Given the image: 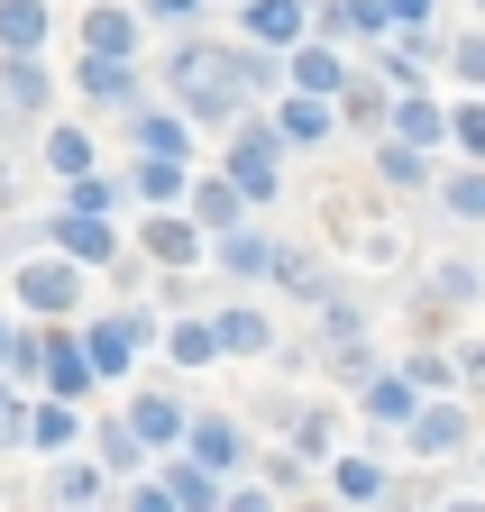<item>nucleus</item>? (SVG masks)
I'll use <instances>...</instances> for the list:
<instances>
[{
	"label": "nucleus",
	"instance_id": "obj_1",
	"mask_svg": "<svg viewBox=\"0 0 485 512\" xmlns=\"http://www.w3.org/2000/svg\"><path fill=\"white\" fill-rule=\"evenodd\" d=\"M174 92H184L193 119H238V101H248V74H238L229 46H184L174 55Z\"/></svg>",
	"mask_w": 485,
	"mask_h": 512
},
{
	"label": "nucleus",
	"instance_id": "obj_2",
	"mask_svg": "<svg viewBox=\"0 0 485 512\" xmlns=\"http://www.w3.org/2000/svg\"><path fill=\"white\" fill-rule=\"evenodd\" d=\"M220 183L248 192V202H275V138H257V128H248V138L229 147V174H220Z\"/></svg>",
	"mask_w": 485,
	"mask_h": 512
},
{
	"label": "nucleus",
	"instance_id": "obj_3",
	"mask_svg": "<svg viewBox=\"0 0 485 512\" xmlns=\"http://www.w3.org/2000/svg\"><path fill=\"white\" fill-rule=\"evenodd\" d=\"M83 46H92L101 64H129V46H138V19H129V10H92V19H83Z\"/></svg>",
	"mask_w": 485,
	"mask_h": 512
},
{
	"label": "nucleus",
	"instance_id": "obj_4",
	"mask_svg": "<svg viewBox=\"0 0 485 512\" xmlns=\"http://www.w3.org/2000/svg\"><path fill=\"white\" fill-rule=\"evenodd\" d=\"M458 439H467V412H458V403L412 412V448H421V458H440V448H458Z\"/></svg>",
	"mask_w": 485,
	"mask_h": 512
},
{
	"label": "nucleus",
	"instance_id": "obj_5",
	"mask_svg": "<svg viewBox=\"0 0 485 512\" xmlns=\"http://www.w3.org/2000/svg\"><path fill=\"white\" fill-rule=\"evenodd\" d=\"M19 293H28L37 311H74V293H83V275H74V266H28V275H19Z\"/></svg>",
	"mask_w": 485,
	"mask_h": 512
},
{
	"label": "nucleus",
	"instance_id": "obj_6",
	"mask_svg": "<svg viewBox=\"0 0 485 512\" xmlns=\"http://www.w3.org/2000/svg\"><path fill=\"white\" fill-rule=\"evenodd\" d=\"M46 384H55V403L92 394V357H83V348H65V339H46Z\"/></svg>",
	"mask_w": 485,
	"mask_h": 512
},
{
	"label": "nucleus",
	"instance_id": "obj_7",
	"mask_svg": "<svg viewBox=\"0 0 485 512\" xmlns=\"http://www.w3.org/2000/svg\"><path fill=\"white\" fill-rule=\"evenodd\" d=\"M129 357H138V320H101L92 330V375H119Z\"/></svg>",
	"mask_w": 485,
	"mask_h": 512
},
{
	"label": "nucleus",
	"instance_id": "obj_8",
	"mask_svg": "<svg viewBox=\"0 0 485 512\" xmlns=\"http://www.w3.org/2000/svg\"><path fill=\"white\" fill-rule=\"evenodd\" d=\"M156 494H165L174 512H211V503H220V485H211V467H174V476H165Z\"/></svg>",
	"mask_w": 485,
	"mask_h": 512
},
{
	"label": "nucleus",
	"instance_id": "obj_9",
	"mask_svg": "<svg viewBox=\"0 0 485 512\" xmlns=\"http://www.w3.org/2000/svg\"><path fill=\"white\" fill-rule=\"evenodd\" d=\"M174 430H184V412H174V403H165V394H147V403H138V412H129V439H138V448H165V439H174Z\"/></svg>",
	"mask_w": 485,
	"mask_h": 512
},
{
	"label": "nucleus",
	"instance_id": "obj_10",
	"mask_svg": "<svg viewBox=\"0 0 485 512\" xmlns=\"http://www.w3.org/2000/svg\"><path fill=\"white\" fill-rule=\"evenodd\" d=\"M37 37H46V10H37V0H0V46L28 55Z\"/></svg>",
	"mask_w": 485,
	"mask_h": 512
},
{
	"label": "nucleus",
	"instance_id": "obj_11",
	"mask_svg": "<svg viewBox=\"0 0 485 512\" xmlns=\"http://www.w3.org/2000/svg\"><path fill=\"white\" fill-rule=\"evenodd\" d=\"M394 128H403V147H412V156H421V147H431V138H449V119H440L431 101H421V92H412V101L394 110Z\"/></svg>",
	"mask_w": 485,
	"mask_h": 512
},
{
	"label": "nucleus",
	"instance_id": "obj_12",
	"mask_svg": "<svg viewBox=\"0 0 485 512\" xmlns=\"http://www.w3.org/2000/svg\"><path fill=\"white\" fill-rule=\"evenodd\" d=\"M248 28H257L266 46H284V37H302V0H257V10H248Z\"/></svg>",
	"mask_w": 485,
	"mask_h": 512
},
{
	"label": "nucleus",
	"instance_id": "obj_13",
	"mask_svg": "<svg viewBox=\"0 0 485 512\" xmlns=\"http://www.w3.org/2000/svg\"><path fill=\"white\" fill-rule=\"evenodd\" d=\"M55 503H65V512H92L101 503V467H55V485H46Z\"/></svg>",
	"mask_w": 485,
	"mask_h": 512
},
{
	"label": "nucleus",
	"instance_id": "obj_14",
	"mask_svg": "<svg viewBox=\"0 0 485 512\" xmlns=\"http://www.w3.org/2000/svg\"><path fill=\"white\" fill-rule=\"evenodd\" d=\"M275 128H284V138H293V147H312V138H330V110H321V101H302V92H293Z\"/></svg>",
	"mask_w": 485,
	"mask_h": 512
},
{
	"label": "nucleus",
	"instance_id": "obj_15",
	"mask_svg": "<svg viewBox=\"0 0 485 512\" xmlns=\"http://www.w3.org/2000/svg\"><path fill=\"white\" fill-rule=\"evenodd\" d=\"M367 412L376 421H412V384L403 375H367Z\"/></svg>",
	"mask_w": 485,
	"mask_h": 512
},
{
	"label": "nucleus",
	"instance_id": "obj_16",
	"mask_svg": "<svg viewBox=\"0 0 485 512\" xmlns=\"http://www.w3.org/2000/svg\"><path fill=\"white\" fill-rule=\"evenodd\" d=\"M293 74H302V101H321V92H339V55L302 46V55H293Z\"/></svg>",
	"mask_w": 485,
	"mask_h": 512
},
{
	"label": "nucleus",
	"instance_id": "obj_17",
	"mask_svg": "<svg viewBox=\"0 0 485 512\" xmlns=\"http://www.w3.org/2000/svg\"><path fill=\"white\" fill-rule=\"evenodd\" d=\"M55 238H65L74 256H92V266L110 256V220H83V211H65V229H55Z\"/></svg>",
	"mask_w": 485,
	"mask_h": 512
},
{
	"label": "nucleus",
	"instance_id": "obj_18",
	"mask_svg": "<svg viewBox=\"0 0 485 512\" xmlns=\"http://www.w3.org/2000/svg\"><path fill=\"white\" fill-rule=\"evenodd\" d=\"M330 485H339L348 503H376V494H385V476H376L367 458H339V467H330Z\"/></svg>",
	"mask_w": 485,
	"mask_h": 512
},
{
	"label": "nucleus",
	"instance_id": "obj_19",
	"mask_svg": "<svg viewBox=\"0 0 485 512\" xmlns=\"http://www.w3.org/2000/svg\"><path fill=\"white\" fill-rule=\"evenodd\" d=\"M220 266H238V275H266V266H275V247H266V238H238V229H229V238H220Z\"/></svg>",
	"mask_w": 485,
	"mask_h": 512
},
{
	"label": "nucleus",
	"instance_id": "obj_20",
	"mask_svg": "<svg viewBox=\"0 0 485 512\" xmlns=\"http://www.w3.org/2000/svg\"><path fill=\"white\" fill-rule=\"evenodd\" d=\"M0 92H10V101L28 110V101H46V74H37L28 55H10V64H0Z\"/></svg>",
	"mask_w": 485,
	"mask_h": 512
},
{
	"label": "nucleus",
	"instance_id": "obj_21",
	"mask_svg": "<svg viewBox=\"0 0 485 512\" xmlns=\"http://www.w3.org/2000/svg\"><path fill=\"white\" fill-rule=\"evenodd\" d=\"M211 339L220 348H266V320L257 311H229V320H211Z\"/></svg>",
	"mask_w": 485,
	"mask_h": 512
},
{
	"label": "nucleus",
	"instance_id": "obj_22",
	"mask_svg": "<svg viewBox=\"0 0 485 512\" xmlns=\"http://www.w3.org/2000/svg\"><path fill=\"white\" fill-rule=\"evenodd\" d=\"M147 256H165V266H184V256H193V229H184V220H156V229H147Z\"/></svg>",
	"mask_w": 485,
	"mask_h": 512
},
{
	"label": "nucleus",
	"instance_id": "obj_23",
	"mask_svg": "<svg viewBox=\"0 0 485 512\" xmlns=\"http://www.w3.org/2000/svg\"><path fill=\"white\" fill-rule=\"evenodd\" d=\"M138 192H147V202H174V192H184V165L147 156V165H138Z\"/></svg>",
	"mask_w": 485,
	"mask_h": 512
},
{
	"label": "nucleus",
	"instance_id": "obj_24",
	"mask_svg": "<svg viewBox=\"0 0 485 512\" xmlns=\"http://www.w3.org/2000/svg\"><path fill=\"white\" fill-rule=\"evenodd\" d=\"M165 348H174V357H184V366H202V357H220V339H211V320H184V330H174Z\"/></svg>",
	"mask_w": 485,
	"mask_h": 512
},
{
	"label": "nucleus",
	"instance_id": "obj_25",
	"mask_svg": "<svg viewBox=\"0 0 485 512\" xmlns=\"http://www.w3.org/2000/svg\"><path fill=\"white\" fill-rule=\"evenodd\" d=\"M193 211H202V229H220V238H229V220H238L229 183H202V192H193Z\"/></svg>",
	"mask_w": 485,
	"mask_h": 512
},
{
	"label": "nucleus",
	"instance_id": "obj_26",
	"mask_svg": "<svg viewBox=\"0 0 485 512\" xmlns=\"http://www.w3.org/2000/svg\"><path fill=\"white\" fill-rule=\"evenodd\" d=\"M28 430H37L46 448H65V439H74V403H46V412H28Z\"/></svg>",
	"mask_w": 485,
	"mask_h": 512
},
{
	"label": "nucleus",
	"instance_id": "obj_27",
	"mask_svg": "<svg viewBox=\"0 0 485 512\" xmlns=\"http://www.w3.org/2000/svg\"><path fill=\"white\" fill-rule=\"evenodd\" d=\"M440 202H449L458 220H485V174H458V183L440 192Z\"/></svg>",
	"mask_w": 485,
	"mask_h": 512
},
{
	"label": "nucleus",
	"instance_id": "obj_28",
	"mask_svg": "<svg viewBox=\"0 0 485 512\" xmlns=\"http://www.w3.org/2000/svg\"><path fill=\"white\" fill-rule=\"evenodd\" d=\"M147 156H165V165H184V119H147Z\"/></svg>",
	"mask_w": 485,
	"mask_h": 512
},
{
	"label": "nucleus",
	"instance_id": "obj_29",
	"mask_svg": "<svg viewBox=\"0 0 485 512\" xmlns=\"http://www.w3.org/2000/svg\"><path fill=\"white\" fill-rule=\"evenodd\" d=\"M229 458H238V430H229V421H211V430H202V458H193V467H229Z\"/></svg>",
	"mask_w": 485,
	"mask_h": 512
},
{
	"label": "nucleus",
	"instance_id": "obj_30",
	"mask_svg": "<svg viewBox=\"0 0 485 512\" xmlns=\"http://www.w3.org/2000/svg\"><path fill=\"white\" fill-rule=\"evenodd\" d=\"M449 138H458V147H467V156H485V101H467V110H458V119H449Z\"/></svg>",
	"mask_w": 485,
	"mask_h": 512
},
{
	"label": "nucleus",
	"instance_id": "obj_31",
	"mask_svg": "<svg viewBox=\"0 0 485 512\" xmlns=\"http://www.w3.org/2000/svg\"><path fill=\"white\" fill-rule=\"evenodd\" d=\"M293 448H302V458H330V421L302 412V421H293Z\"/></svg>",
	"mask_w": 485,
	"mask_h": 512
},
{
	"label": "nucleus",
	"instance_id": "obj_32",
	"mask_svg": "<svg viewBox=\"0 0 485 512\" xmlns=\"http://www.w3.org/2000/svg\"><path fill=\"white\" fill-rule=\"evenodd\" d=\"M449 64H458L467 83H485V28H476V37H458V46H449Z\"/></svg>",
	"mask_w": 485,
	"mask_h": 512
},
{
	"label": "nucleus",
	"instance_id": "obj_33",
	"mask_svg": "<svg viewBox=\"0 0 485 512\" xmlns=\"http://www.w3.org/2000/svg\"><path fill=\"white\" fill-rule=\"evenodd\" d=\"M101 101H129V64H92V74H83Z\"/></svg>",
	"mask_w": 485,
	"mask_h": 512
},
{
	"label": "nucleus",
	"instance_id": "obj_34",
	"mask_svg": "<svg viewBox=\"0 0 485 512\" xmlns=\"http://www.w3.org/2000/svg\"><path fill=\"white\" fill-rule=\"evenodd\" d=\"M46 156H55V165H65V174H83V165H92V147L74 138V128H55V147H46Z\"/></svg>",
	"mask_w": 485,
	"mask_h": 512
},
{
	"label": "nucleus",
	"instance_id": "obj_35",
	"mask_svg": "<svg viewBox=\"0 0 485 512\" xmlns=\"http://www.w3.org/2000/svg\"><path fill=\"white\" fill-rule=\"evenodd\" d=\"M339 28H385V0H339Z\"/></svg>",
	"mask_w": 485,
	"mask_h": 512
},
{
	"label": "nucleus",
	"instance_id": "obj_36",
	"mask_svg": "<svg viewBox=\"0 0 485 512\" xmlns=\"http://www.w3.org/2000/svg\"><path fill=\"white\" fill-rule=\"evenodd\" d=\"M10 439H28V403H19V394H0V448H10Z\"/></svg>",
	"mask_w": 485,
	"mask_h": 512
},
{
	"label": "nucleus",
	"instance_id": "obj_37",
	"mask_svg": "<svg viewBox=\"0 0 485 512\" xmlns=\"http://www.w3.org/2000/svg\"><path fill=\"white\" fill-rule=\"evenodd\" d=\"M385 183H421V156L412 147H385Z\"/></svg>",
	"mask_w": 485,
	"mask_h": 512
},
{
	"label": "nucleus",
	"instance_id": "obj_38",
	"mask_svg": "<svg viewBox=\"0 0 485 512\" xmlns=\"http://www.w3.org/2000/svg\"><path fill=\"white\" fill-rule=\"evenodd\" d=\"M476 293V266H440V302H467Z\"/></svg>",
	"mask_w": 485,
	"mask_h": 512
},
{
	"label": "nucleus",
	"instance_id": "obj_39",
	"mask_svg": "<svg viewBox=\"0 0 485 512\" xmlns=\"http://www.w3.org/2000/svg\"><path fill=\"white\" fill-rule=\"evenodd\" d=\"M385 19H403V28H421V19H431V0H385Z\"/></svg>",
	"mask_w": 485,
	"mask_h": 512
},
{
	"label": "nucleus",
	"instance_id": "obj_40",
	"mask_svg": "<svg viewBox=\"0 0 485 512\" xmlns=\"http://www.w3.org/2000/svg\"><path fill=\"white\" fill-rule=\"evenodd\" d=\"M458 375H467V384H485V348H467V357H458Z\"/></svg>",
	"mask_w": 485,
	"mask_h": 512
},
{
	"label": "nucleus",
	"instance_id": "obj_41",
	"mask_svg": "<svg viewBox=\"0 0 485 512\" xmlns=\"http://www.w3.org/2000/svg\"><path fill=\"white\" fill-rule=\"evenodd\" d=\"M129 512H174V503H165V494H156V485H147V494H138V503H129Z\"/></svg>",
	"mask_w": 485,
	"mask_h": 512
},
{
	"label": "nucleus",
	"instance_id": "obj_42",
	"mask_svg": "<svg viewBox=\"0 0 485 512\" xmlns=\"http://www.w3.org/2000/svg\"><path fill=\"white\" fill-rule=\"evenodd\" d=\"M147 10H156V19H184V10H193V0H147Z\"/></svg>",
	"mask_w": 485,
	"mask_h": 512
},
{
	"label": "nucleus",
	"instance_id": "obj_43",
	"mask_svg": "<svg viewBox=\"0 0 485 512\" xmlns=\"http://www.w3.org/2000/svg\"><path fill=\"white\" fill-rule=\"evenodd\" d=\"M229 512H275V503H266V494H238V503H229Z\"/></svg>",
	"mask_w": 485,
	"mask_h": 512
},
{
	"label": "nucleus",
	"instance_id": "obj_44",
	"mask_svg": "<svg viewBox=\"0 0 485 512\" xmlns=\"http://www.w3.org/2000/svg\"><path fill=\"white\" fill-rule=\"evenodd\" d=\"M0 357H10V320H0Z\"/></svg>",
	"mask_w": 485,
	"mask_h": 512
},
{
	"label": "nucleus",
	"instance_id": "obj_45",
	"mask_svg": "<svg viewBox=\"0 0 485 512\" xmlns=\"http://www.w3.org/2000/svg\"><path fill=\"white\" fill-rule=\"evenodd\" d=\"M449 512H485V503H449Z\"/></svg>",
	"mask_w": 485,
	"mask_h": 512
},
{
	"label": "nucleus",
	"instance_id": "obj_46",
	"mask_svg": "<svg viewBox=\"0 0 485 512\" xmlns=\"http://www.w3.org/2000/svg\"><path fill=\"white\" fill-rule=\"evenodd\" d=\"M476 10H485V0H476Z\"/></svg>",
	"mask_w": 485,
	"mask_h": 512
}]
</instances>
